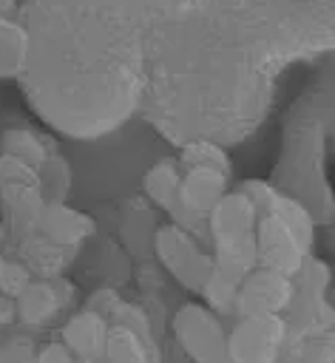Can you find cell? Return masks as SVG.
<instances>
[{
    "label": "cell",
    "instance_id": "6da1fadb",
    "mask_svg": "<svg viewBox=\"0 0 335 363\" xmlns=\"http://www.w3.org/2000/svg\"><path fill=\"white\" fill-rule=\"evenodd\" d=\"M332 43L335 0H170L150 34L139 119L176 147L247 142L287 77Z\"/></svg>",
    "mask_w": 335,
    "mask_h": 363
},
{
    "label": "cell",
    "instance_id": "7a4b0ae2",
    "mask_svg": "<svg viewBox=\"0 0 335 363\" xmlns=\"http://www.w3.org/2000/svg\"><path fill=\"white\" fill-rule=\"evenodd\" d=\"M170 0H20L23 96L57 136L88 145L142 113L150 34Z\"/></svg>",
    "mask_w": 335,
    "mask_h": 363
},
{
    "label": "cell",
    "instance_id": "3957f363",
    "mask_svg": "<svg viewBox=\"0 0 335 363\" xmlns=\"http://www.w3.org/2000/svg\"><path fill=\"white\" fill-rule=\"evenodd\" d=\"M329 116H332V74L329 65L309 82V88L290 105L281 139V156L273 184L298 199L315 221H329L332 201L326 184L329 159Z\"/></svg>",
    "mask_w": 335,
    "mask_h": 363
},
{
    "label": "cell",
    "instance_id": "277c9868",
    "mask_svg": "<svg viewBox=\"0 0 335 363\" xmlns=\"http://www.w3.org/2000/svg\"><path fill=\"white\" fill-rule=\"evenodd\" d=\"M256 204L236 187L227 190L207 213L204 227L210 238L213 261L236 275L256 267Z\"/></svg>",
    "mask_w": 335,
    "mask_h": 363
},
{
    "label": "cell",
    "instance_id": "5b68a950",
    "mask_svg": "<svg viewBox=\"0 0 335 363\" xmlns=\"http://www.w3.org/2000/svg\"><path fill=\"white\" fill-rule=\"evenodd\" d=\"M150 250L159 258V264L190 292H202L204 281L210 278V272L216 267L213 255L202 247L199 235H193L190 230H185L179 224L156 227Z\"/></svg>",
    "mask_w": 335,
    "mask_h": 363
},
{
    "label": "cell",
    "instance_id": "8992f818",
    "mask_svg": "<svg viewBox=\"0 0 335 363\" xmlns=\"http://www.w3.org/2000/svg\"><path fill=\"white\" fill-rule=\"evenodd\" d=\"M176 343L193 363H227V332L219 312L204 303H185L170 320Z\"/></svg>",
    "mask_w": 335,
    "mask_h": 363
},
{
    "label": "cell",
    "instance_id": "52a82bcc",
    "mask_svg": "<svg viewBox=\"0 0 335 363\" xmlns=\"http://www.w3.org/2000/svg\"><path fill=\"white\" fill-rule=\"evenodd\" d=\"M284 349V315H244L227 335V363H278Z\"/></svg>",
    "mask_w": 335,
    "mask_h": 363
},
{
    "label": "cell",
    "instance_id": "ba28073f",
    "mask_svg": "<svg viewBox=\"0 0 335 363\" xmlns=\"http://www.w3.org/2000/svg\"><path fill=\"white\" fill-rule=\"evenodd\" d=\"M295 292V278L267 267H253L241 275L233 295V315H284Z\"/></svg>",
    "mask_w": 335,
    "mask_h": 363
},
{
    "label": "cell",
    "instance_id": "9c48e42d",
    "mask_svg": "<svg viewBox=\"0 0 335 363\" xmlns=\"http://www.w3.org/2000/svg\"><path fill=\"white\" fill-rule=\"evenodd\" d=\"M227 184H230V176L221 173V170H210V167H190V170H185L182 182H179V193H176V207L170 210L173 216L185 213V218L176 221V224L196 235V227L199 224L204 227L207 213L230 190Z\"/></svg>",
    "mask_w": 335,
    "mask_h": 363
},
{
    "label": "cell",
    "instance_id": "30bf717a",
    "mask_svg": "<svg viewBox=\"0 0 335 363\" xmlns=\"http://www.w3.org/2000/svg\"><path fill=\"white\" fill-rule=\"evenodd\" d=\"M60 337L68 352L79 354V360H102V349L108 337V318L88 306L65 320Z\"/></svg>",
    "mask_w": 335,
    "mask_h": 363
},
{
    "label": "cell",
    "instance_id": "8fae6325",
    "mask_svg": "<svg viewBox=\"0 0 335 363\" xmlns=\"http://www.w3.org/2000/svg\"><path fill=\"white\" fill-rule=\"evenodd\" d=\"M43 235L60 247H77L85 238L94 235V224L85 213H79L77 207H68L62 201H54L48 207H43L40 218H37Z\"/></svg>",
    "mask_w": 335,
    "mask_h": 363
},
{
    "label": "cell",
    "instance_id": "7c38bea8",
    "mask_svg": "<svg viewBox=\"0 0 335 363\" xmlns=\"http://www.w3.org/2000/svg\"><path fill=\"white\" fill-rule=\"evenodd\" d=\"M102 363H159L153 337H145L122 323L108 326Z\"/></svg>",
    "mask_w": 335,
    "mask_h": 363
},
{
    "label": "cell",
    "instance_id": "4fadbf2b",
    "mask_svg": "<svg viewBox=\"0 0 335 363\" xmlns=\"http://www.w3.org/2000/svg\"><path fill=\"white\" fill-rule=\"evenodd\" d=\"M182 182V167L176 159H156L153 164L145 167L142 173V193L153 207L173 210L176 207V193Z\"/></svg>",
    "mask_w": 335,
    "mask_h": 363
},
{
    "label": "cell",
    "instance_id": "5bb4252c",
    "mask_svg": "<svg viewBox=\"0 0 335 363\" xmlns=\"http://www.w3.org/2000/svg\"><path fill=\"white\" fill-rule=\"evenodd\" d=\"M62 303H65L62 289L51 281H43V284H28L17 295L14 309L23 323H48L62 309Z\"/></svg>",
    "mask_w": 335,
    "mask_h": 363
},
{
    "label": "cell",
    "instance_id": "9a60e30c",
    "mask_svg": "<svg viewBox=\"0 0 335 363\" xmlns=\"http://www.w3.org/2000/svg\"><path fill=\"white\" fill-rule=\"evenodd\" d=\"M28 40L17 14H0V79H20L26 68Z\"/></svg>",
    "mask_w": 335,
    "mask_h": 363
},
{
    "label": "cell",
    "instance_id": "2e32d148",
    "mask_svg": "<svg viewBox=\"0 0 335 363\" xmlns=\"http://www.w3.org/2000/svg\"><path fill=\"white\" fill-rule=\"evenodd\" d=\"M3 153L6 156H11V159H17V162H23V164H28L31 170H37L40 173V167L48 162V159H54L51 153H48V147H45V142L43 139H37V133H31V130H6L3 133Z\"/></svg>",
    "mask_w": 335,
    "mask_h": 363
},
{
    "label": "cell",
    "instance_id": "e0dca14e",
    "mask_svg": "<svg viewBox=\"0 0 335 363\" xmlns=\"http://www.w3.org/2000/svg\"><path fill=\"white\" fill-rule=\"evenodd\" d=\"M31 363H74V360H71V352L62 343H48L45 349H40L34 354Z\"/></svg>",
    "mask_w": 335,
    "mask_h": 363
},
{
    "label": "cell",
    "instance_id": "ac0fdd59",
    "mask_svg": "<svg viewBox=\"0 0 335 363\" xmlns=\"http://www.w3.org/2000/svg\"><path fill=\"white\" fill-rule=\"evenodd\" d=\"M20 0H0V14H17Z\"/></svg>",
    "mask_w": 335,
    "mask_h": 363
},
{
    "label": "cell",
    "instance_id": "d6986e66",
    "mask_svg": "<svg viewBox=\"0 0 335 363\" xmlns=\"http://www.w3.org/2000/svg\"><path fill=\"white\" fill-rule=\"evenodd\" d=\"M3 269H6V261H3V255H0V278H3Z\"/></svg>",
    "mask_w": 335,
    "mask_h": 363
},
{
    "label": "cell",
    "instance_id": "ffe728a7",
    "mask_svg": "<svg viewBox=\"0 0 335 363\" xmlns=\"http://www.w3.org/2000/svg\"><path fill=\"white\" fill-rule=\"evenodd\" d=\"M79 363H102V360H79Z\"/></svg>",
    "mask_w": 335,
    "mask_h": 363
}]
</instances>
